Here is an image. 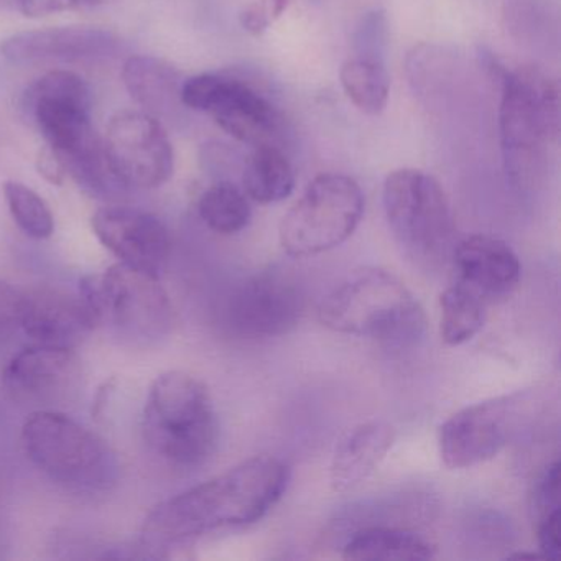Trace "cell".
I'll return each instance as SVG.
<instances>
[{"mask_svg": "<svg viewBox=\"0 0 561 561\" xmlns=\"http://www.w3.org/2000/svg\"><path fill=\"white\" fill-rule=\"evenodd\" d=\"M287 465L254 456L157 505L142 525V543L165 548L221 528L261 520L287 489Z\"/></svg>", "mask_w": 561, "mask_h": 561, "instance_id": "obj_1", "label": "cell"}, {"mask_svg": "<svg viewBox=\"0 0 561 561\" xmlns=\"http://www.w3.org/2000/svg\"><path fill=\"white\" fill-rule=\"evenodd\" d=\"M24 111L84 192L106 196L123 188L91 124V91L80 75L57 70L38 78L25 91Z\"/></svg>", "mask_w": 561, "mask_h": 561, "instance_id": "obj_2", "label": "cell"}, {"mask_svg": "<svg viewBox=\"0 0 561 561\" xmlns=\"http://www.w3.org/2000/svg\"><path fill=\"white\" fill-rule=\"evenodd\" d=\"M499 73V129L505 172L517 188L534 190L543 179L548 147L560 137V90L557 81L538 68Z\"/></svg>", "mask_w": 561, "mask_h": 561, "instance_id": "obj_3", "label": "cell"}, {"mask_svg": "<svg viewBox=\"0 0 561 561\" xmlns=\"http://www.w3.org/2000/svg\"><path fill=\"white\" fill-rule=\"evenodd\" d=\"M323 327L382 343H413L425 331V313L392 272L379 267L351 274L318 308Z\"/></svg>", "mask_w": 561, "mask_h": 561, "instance_id": "obj_4", "label": "cell"}, {"mask_svg": "<svg viewBox=\"0 0 561 561\" xmlns=\"http://www.w3.org/2000/svg\"><path fill=\"white\" fill-rule=\"evenodd\" d=\"M142 430L150 448L172 465H205L219 438L218 416L208 387L182 370L157 377L144 409Z\"/></svg>", "mask_w": 561, "mask_h": 561, "instance_id": "obj_5", "label": "cell"}, {"mask_svg": "<svg viewBox=\"0 0 561 561\" xmlns=\"http://www.w3.org/2000/svg\"><path fill=\"white\" fill-rule=\"evenodd\" d=\"M21 443L28 461L58 484L100 491L116 481L119 465L113 449L67 413L34 410L22 425Z\"/></svg>", "mask_w": 561, "mask_h": 561, "instance_id": "obj_6", "label": "cell"}, {"mask_svg": "<svg viewBox=\"0 0 561 561\" xmlns=\"http://www.w3.org/2000/svg\"><path fill=\"white\" fill-rule=\"evenodd\" d=\"M364 205L356 180L341 173L317 176L282 219V248L291 257H310L337 248L356 231Z\"/></svg>", "mask_w": 561, "mask_h": 561, "instance_id": "obj_7", "label": "cell"}, {"mask_svg": "<svg viewBox=\"0 0 561 561\" xmlns=\"http://www.w3.org/2000/svg\"><path fill=\"white\" fill-rule=\"evenodd\" d=\"M382 199L393 236L413 259L446 257L455 238V216L435 176L422 170H396L383 183Z\"/></svg>", "mask_w": 561, "mask_h": 561, "instance_id": "obj_8", "label": "cell"}, {"mask_svg": "<svg viewBox=\"0 0 561 561\" xmlns=\"http://www.w3.org/2000/svg\"><path fill=\"white\" fill-rule=\"evenodd\" d=\"M78 295L96 327L114 324L130 337H160L172 324V304L159 277L121 262L87 275Z\"/></svg>", "mask_w": 561, "mask_h": 561, "instance_id": "obj_9", "label": "cell"}, {"mask_svg": "<svg viewBox=\"0 0 561 561\" xmlns=\"http://www.w3.org/2000/svg\"><path fill=\"white\" fill-rule=\"evenodd\" d=\"M537 405L534 392H515L459 410L439 428L443 462L466 469L494 458L530 423Z\"/></svg>", "mask_w": 561, "mask_h": 561, "instance_id": "obj_10", "label": "cell"}, {"mask_svg": "<svg viewBox=\"0 0 561 561\" xmlns=\"http://www.w3.org/2000/svg\"><path fill=\"white\" fill-rule=\"evenodd\" d=\"M182 104L208 114L236 140L249 146L272 144L280 130V113L248 81L229 75L203 73L182 84Z\"/></svg>", "mask_w": 561, "mask_h": 561, "instance_id": "obj_11", "label": "cell"}, {"mask_svg": "<svg viewBox=\"0 0 561 561\" xmlns=\"http://www.w3.org/2000/svg\"><path fill=\"white\" fill-rule=\"evenodd\" d=\"M104 156L123 188L150 190L169 182L175 153L159 119L144 111H121L107 124Z\"/></svg>", "mask_w": 561, "mask_h": 561, "instance_id": "obj_12", "label": "cell"}, {"mask_svg": "<svg viewBox=\"0 0 561 561\" xmlns=\"http://www.w3.org/2000/svg\"><path fill=\"white\" fill-rule=\"evenodd\" d=\"M304 307V294L290 275L259 272L232 290L226 321L242 337H277L297 327Z\"/></svg>", "mask_w": 561, "mask_h": 561, "instance_id": "obj_13", "label": "cell"}, {"mask_svg": "<svg viewBox=\"0 0 561 561\" xmlns=\"http://www.w3.org/2000/svg\"><path fill=\"white\" fill-rule=\"evenodd\" d=\"M81 377V360L75 350L34 344L9 360L2 382L14 402L54 410L58 403L73 399Z\"/></svg>", "mask_w": 561, "mask_h": 561, "instance_id": "obj_14", "label": "cell"}, {"mask_svg": "<svg viewBox=\"0 0 561 561\" xmlns=\"http://www.w3.org/2000/svg\"><path fill=\"white\" fill-rule=\"evenodd\" d=\"M91 226L101 244L121 264L160 277L172 251V239L162 219L142 209L106 206L94 213Z\"/></svg>", "mask_w": 561, "mask_h": 561, "instance_id": "obj_15", "label": "cell"}, {"mask_svg": "<svg viewBox=\"0 0 561 561\" xmlns=\"http://www.w3.org/2000/svg\"><path fill=\"white\" fill-rule=\"evenodd\" d=\"M119 38L94 27H57L21 32L5 38L0 54L14 65L41 61H84L116 54Z\"/></svg>", "mask_w": 561, "mask_h": 561, "instance_id": "obj_16", "label": "cell"}, {"mask_svg": "<svg viewBox=\"0 0 561 561\" xmlns=\"http://www.w3.org/2000/svg\"><path fill=\"white\" fill-rule=\"evenodd\" d=\"M94 328L96 323L80 295L50 287L25 291L21 330L35 344L75 350Z\"/></svg>", "mask_w": 561, "mask_h": 561, "instance_id": "obj_17", "label": "cell"}, {"mask_svg": "<svg viewBox=\"0 0 561 561\" xmlns=\"http://www.w3.org/2000/svg\"><path fill=\"white\" fill-rule=\"evenodd\" d=\"M456 268L462 284L478 294H508L520 278V261L511 245L488 234H474L462 239L453 249Z\"/></svg>", "mask_w": 561, "mask_h": 561, "instance_id": "obj_18", "label": "cell"}, {"mask_svg": "<svg viewBox=\"0 0 561 561\" xmlns=\"http://www.w3.org/2000/svg\"><path fill=\"white\" fill-rule=\"evenodd\" d=\"M396 442V430L387 422L363 423L337 443L330 466L333 491L350 492L363 484L386 458Z\"/></svg>", "mask_w": 561, "mask_h": 561, "instance_id": "obj_19", "label": "cell"}, {"mask_svg": "<svg viewBox=\"0 0 561 561\" xmlns=\"http://www.w3.org/2000/svg\"><path fill=\"white\" fill-rule=\"evenodd\" d=\"M123 81L127 93L142 107L144 113L167 117L176 103H182V84L179 71L149 55H136L124 64Z\"/></svg>", "mask_w": 561, "mask_h": 561, "instance_id": "obj_20", "label": "cell"}, {"mask_svg": "<svg viewBox=\"0 0 561 561\" xmlns=\"http://www.w3.org/2000/svg\"><path fill=\"white\" fill-rule=\"evenodd\" d=\"M435 553V547L422 535L390 525L359 528L343 547V557L357 561H425Z\"/></svg>", "mask_w": 561, "mask_h": 561, "instance_id": "obj_21", "label": "cell"}, {"mask_svg": "<svg viewBox=\"0 0 561 561\" xmlns=\"http://www.w3.org/2000/svg\"><path fill=\"white\" fill-rule=\"evenodd\" d=\"M242 186L245 196L259 205L284 202L295 190L294 167L278 147L262 144L245 160Z\"/></svg>", "mask_w": 561, "mask_h": 561, "instance_id": "obj_22", "label": "cell"}, {"mask_svg": "<svg viewBox=\"0 0 561 561\" xmlns=\"http://www.w3.org/2000/svg\"><path fill=\"white\" fill-rule=\"evenodd\" d=\"M439 331L448 346L471 341L484 327L485 308L482 295L459 282L439 297Z\"/></svg>", "mask_w": 561, "mask_h": 561, "instance_id": "obj_23", "label": "cell"}, {"mask_svg": "<svg viewBox=\"0 0 561 561\" xmlns=\"http://www.w3.org/2000/svg\"><path fill=\"white\" fill-rule=\"evenodd\" d=\"M341 87L360 113L377 116L389 103L390 78L386 61L353 57L341 67Z\"/></svg>", "mask_w": 561, "mask_h": 561, "instance_id": "obj_24", "label": "cell"}, {"mask_svg": "<svg viewBox=\"0 0 561 561\" xmlns=\"http://www.w3.org/2000/svg\"><path fill=\"white\" fill-rule=\"evenodd\" d=\"M198 211L203 222L222 236L238 234L248 228L252 218L248 196L229 182L209 186L199 198Z\"/></svg>", "mask_w": 561, "mask_h": 561, "instance_id": "obj_25", "label": "cell"}, {"mask_svg": "<svg viewBox=\"0 0 561 561\" xmlns=\"http://www.w3.org/2000/svg\"><path fill=\"white\" fill-rule=\"evenodd\" d=\"M4 196L9 211L19 228L34 239H48L55 231L51 209L42 196L24 183L5 182Z\"/></svg>", "mask_w": 561, "mask_h": 561, "instance_id": "obj_26", "label": "cell"}, {"mask_svg": "<svg viewBox=\"0 0 561 561\" xmlns=\"http://www.w3.org/2000/svg\"><path fill=\"white\" fill-rule=\"evenodd\" d=\"M387 48H389V21L382 9H373L360 18L354 31V57L386 61Z\"/></svg>", "mask_w": 561, "mask_h": 561, "instance_id": "obj_27", "label": "cell"}, {"mask_svg": "<svg viewBox=\"0 0 561 561\" xmlns=\"http://www.w3.org/2000/svg\"><path fill=\"white\" fill-rule=\"evenodd\" d=\"M560 508V462L554 461L548 466L547 471L535 485L531 511H534L535 520L538 522Z\"/></svg>", "mask_w": 561, "mask_h": 561, "instance_id": "obj_28", "label": "cell"}, {"mask_svg": "<svg viewBox=\"0 0 561 561\" xmlns=\"http://www.w3.org/2000/svg\"><path fill=\"white\" fill-rule=\"evenodd\" d=\"M290 0H255L242 11L241 24L251 35H262L287 11Z\"/></svg>", "mask_w": 561, "mask_h": 561, "instance_id": "obj_29", "label": "cell"}, {"mask_svg": "<svg viewBox=\"0 0 561 561\" xmlns=\"http://www.w3.org/2000/svg\"><path fill=\"white\" fill-rule=\"evenodd\" d=\"M25 291L0 282V341L8 340L22 328Z\"/></svg>", "mask_w": 561, "mask_h": 561, "instance_id": "obj_30", "label": "cell"}, {"mask_svg": "<svg viewBox=\"0 0 561 561\" xmlns=\"http://www.w3.org/2000/svg\"><path fill=\"white\" fill-rule=\"evenodd\" d=\"M560 511L551 512L547 517L537 522L538 547H540L541 557L547 560L557 561L561 553L560 541Z\"/></svg>", "mask_w": 561, "mask_h": 561, "instance_id": "obj_31", "label": "cell"}, {"mask_svg": "<svg viewBox=\"0 0 561 561\" xmlns=\"http://www.w3.org/2000/svg\"><path fill=\"white\" fill-rule=\"evenodd\" d=\"M37 170L48 183H51V185H64L65 179H67V172H65L64 163L60 162L57 153H55L48 146L44 147V149L38 152Z\"/></svg>", "mask_w": 561, "mask_h": 561, "instance_id": "obj_32", "label": "cell"}, {"mask_svg": "<svg viewBox=\"0 0 561 561\" xmlns=\"http://www.w3.org/2000/svg\"><path fill=\"white\" fill-rule=\"evenodd\" d=\"M25 0H0V12L2 11H19L21 12L22 4Z\"/></svg>", "mask_w": 561, "mask_h": 561, "instance_id": "obj_33", "label": "cell"}, {"mask_svg": "<svg viewBox=\"0 0 561 561\" xmlns=\"http://www.w3.org/2000/svg\"><path fill=\"white\" fill-rule=\"evenodd\" d=\"M101 0H75V4L78 5V8H81V5H96L100 4Z\"/></svg>", "mask_w": 561, "mask_h": 561, "instance_id": "obj_34", "label": "cell"}]
</instances>
